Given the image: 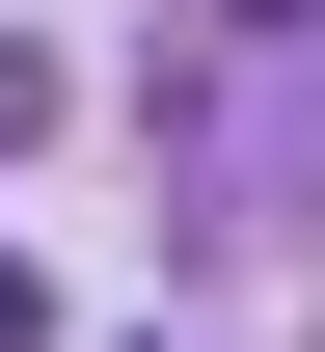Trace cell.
Wrapping results in <instances>:
<instances>
[{
  "label": "cell",
  "mask_w": 325,
  "mask_h": 352,
  "mask_svg": "<svg viewBox=\"0 0 325 352\" xmlns=\"http://www.w3.org/2000/svg\"><path fill=\"white\" fill-rule=\"evenodd\" d=\"M0 352H54V298H27V244H0Z\"/></svg>",
  "instance_id": "1"
}]
</instances>
